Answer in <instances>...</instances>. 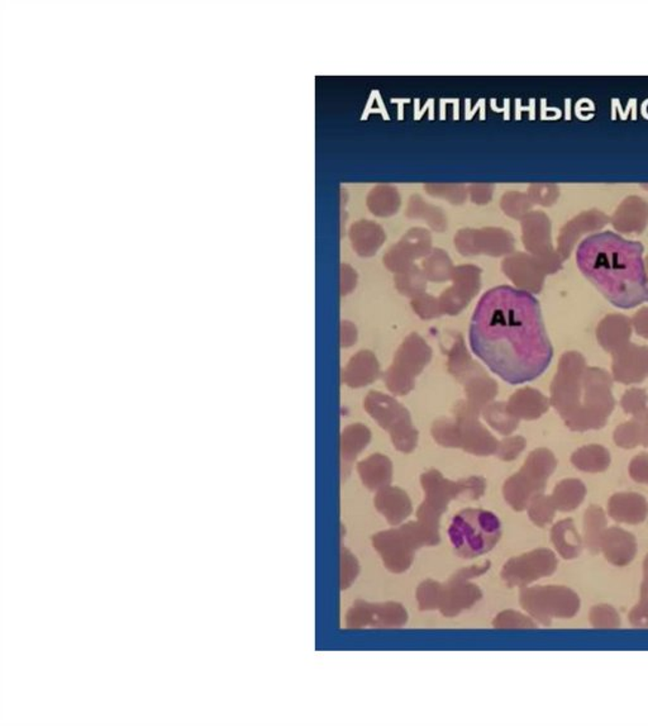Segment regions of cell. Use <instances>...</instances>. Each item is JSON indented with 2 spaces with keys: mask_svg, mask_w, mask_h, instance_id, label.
Instances as JSON below:
<instances>
[{
  "mask_svg": "<svg viewBox=\"0 0 648 727\" xmlns=\"http://www.w3.org/2000/svg\"><path fill=\"white\" fill-rule=\"evenodd\" d=\"M472 352L509 385L540 378L554 358L539 300L502 285L479 300L469 330Z\"/></svg>",
  "mask_w": 648,
  "mask_h": 727,
  "instance_id": "1",
  "label": "cell"
},
{
  "mask_svg": "<svg viewBox=\"0 0 648 727\" xmlns=\"http://www.w3.org/2000/svg\"><path fill=\"white\" fill-rule=\"evenodd\" d=\"M576 263L614 307L632 309L648 302V279L640 242L626 240L617 233L598 232L583 240Z\"/></svg>",
  "mask_w": 648,
  "mask_h": 727,
  "instance_id": "2",
  "label": "cell"
},
{
  "mask_svg": "<svg viewBox=\"0 0 648 727\" xmlns=\"http://www.w3.org/2000/svg\"><path fill=\"white\" fill-rule=\"evenodd\" d=\"M447 535L457 557L475 559L496 548L502 538V524L493 512L466 508L454 515Z\"/></svg>",
  "mask_w": 648,
  "mask_h": 727,
  "instance_id": "3",
  "label": "cell"
},
{
  "mask_svg": "<svg viewBox=\"0 0 648 727\" xmlns=\"http://www.w3.org/2000/svg\"><path fill=\"white\" fill-rule=\"evenodd\" d=\"M613 376L600 368L588 367L583 376L582 406L569 423L571 431L585 432L600 429L616 408Z\"/></svg>",
  "mask_w": 648,
  "mask_h": 727,
  "instance_id": "4",
  "label": "cell"
},
{
  "mask_svg": "<svg viewBox=\"0 0 648 727\" xmlns=\"http://www.w3.org/2000/svg\"><path fill=\"white\" fill-rule=\"evenodd\" d=\"M438 541L440 539L433 536L419 523L403 524L399 529L377 533L373 539L375 549L393 573L405 572L411 566L418 548L436 545Z\"/></svg>",
  "mask_w": 648,
  "mask_h": 727,
  "instance_id": "5",
  "label": "cell"
},
{
  "mask_svg": "<svg viewBox=\"0 0 648 727\" xmlns=\"http://www.w3.org/2000/svg\"><path fill=\"white\" fill-rule=\"evenodd\" d=\"M557 460L548 449H537L530 454L519 473L506 480L505 497L515 511H523L534 497L545 489L549 478L554 473Z\"/></svg>",
  "mask_w": 648,
  "mask_h": 727,
  "instance_id": "6",
  "label": "cell"
},
{
  "mask_svg": "<svg viewBox=\"0 0 648 727\" xmlns=\"http://www.w3.org/2000/svg\"><path fill=\"white\" fill-rule=\"evenodd\" d=\"M586 368L585 358L577 351L565 352L558 361L557 373L551 383L549 403L565 425L576 416L582 406L583 376Z\"/></svg>",
  "mask_w": 648,
  "mask_h": 727,
  "instance_id": "7",
  "label": "cell"
},
{
  "mask_svg": "<svg viewBox=\"0 0 648 727\" xmlns=\"http://www.w3.org/2000/svg\"><path fill=\"white\" fill-rule=\"evenodd\" d=\"M521 604L540 624L549 625L552 619H570L579 611L580 601L575 592L566 587L524 588Z\"/></svg>",
  "mask_w": 648,
  "mask_h": 727,
  "instance_id": "8",
  "label": "cell"
},
{
  "mask_svg": "<svg viewBox=\"0 0 648 727\" xmlns=\"http://www.w3.org/2000/svg\"><path fill=\"white\" fill-rule=\"evenodd\" d=\"M557 567L555 554L548 549L512 558L502 570V578L509 587H527L543 576H551Z\"/></svg>",
  "mask_w": 648,
  "mask_h": 727,
  "instance_id": "9",
  "label": "cell"
},
{
  "mask_svg": "<svg viewBox=\"0 0 648 727\" xmlns=\"http://www.w3.org/2000/svg\"><path fill=\"white\" fill-rule=\"evenodd\" d=\"M427 492L426 502L418 511V520L433 536L438 538V520L447 507L448 499L459 495V489L465 486H456L442 480L441 475L431 472L422 478Z\"/></svg>",
  "mask_w": 648,
  "mask_h": 727,
  "instance_id": "10",
  "label": "cell"
},
{
  "mask_svg": "<svg viewBox=\"0 0 648 727\" xmlns=\"http://www.w3.org/2000/svg\"><path fill=\"white\" fill-rule=\"evenodd\" d=\"M408 615L402 604L389 602L374 604L359 601L347 613L349 628L398 627L407 622Z\"/></svg>",
  "mask_w": 648,
  "mask_h": 727,
  "instance_id": "11",
  "label": "cell"
},
{
  "mask_svg": "<svg viewBox=\"0 0 648 727\" xmlns=\"http://www.w3.org/2000/svg\"><path fill=\"white\" fill-rule=\"evenodd\" d=\"M612 376L622 385H637L648 378V346L629 342L613 352Z\"/></svg>",
  "mask_w": 648,
  "mask_h": 727,
  "instance_id": "12",
  "label": "cell"
},
{
  "mask_svg": "<svg viewBox=\"0 0 648 727\" xmlns=\"http://www.w3.org/2000/svg\"><path fill=\"white\" fill-rule=\"evenodd\" d=\"M469 576L460 570L445 584H441L437 609L446 618H454L463 610L481 600L483 593L474 584L468 583Z\"/></svg>",
  "mask_w": 648,
  "mask_h": 727,
  "instance_id": "13",
  "label": "cell"
},
{
  "mask_svg": "<svg viewBox=\"0 0 648 727\" xmlns=\"http://www.w3.org/2000/svg\"><path fill=\"white\" fill-rule=\"evenodd\" d=\"M608 222H609V219L601 212L591 211L580 214L579 217L566 223L561 229L560 238H558V254L562 260L569 259L571 251L580 236L586 232L598 231V229H603Z\"/></svg>",
  "mask_w": 648,
  "mask_h": 727,
  "instance_id": "14",
  "label": "cell"
},
{
  "mask_svg": "<svg viewBox=\"0 0 648 727\" xmlns=\"http://www.w3.org/2000/svg\"><path fill=\"white\" fill-rule=\"evenodd\" d=\"M632 318L623 315H608L600 321L597 328L599 345L607 352H616L631 340Z\"/></svg>",
  "mask_w": 648,
  "mask_h": 727,
  "instance_id": "15",
  "label": "cell"
},
{
  "mask_svg": "<svg viewBox=\"0 0 648 727\" xmlns=\"http://www.w3.org/2000/svg\"><path fill=\"white\" fill-rule=\"evenodd\" d=\"M648 223V205L638 196H629L612 217L614 229L622 233H642Z\"/></svg>",
  "mask_w": 648,
  "mask_h": 727,
  "instance_id": "16",
  "label": "cell"
},
{
  "mask_svg": "<svg viewBox=\"0 0 648 727\" xmlns=\"http://www.w3.org/2000/svg\"><path fill=\"white\" fill-rule=\"evenodd\" d=\"M599 549L603 551L605 559L618 567L631 563L637 550L634 536L617 527L605 530Z\"/></svg>",
  "mask_w": 648,
  "mask_h": 727,
  "instance_id": "17",
  "label": "cell"
},
{
  "mask_svg": "<svg viewBox=\"0 0 648 727\" xmlns=\"http://www.w3.org/2000/svg\"><path fill=\"white\" fill-rule=\"evenodd\" d=\"M608 512L618 523L641 524L646 520L648 503L638 493H617L608 503Z\"/></svg>",
  "mask_w": 648,
  "mask_h": 727,
  "instance_id": "18",
  "label": "cell"
},
{
  "mask_svg": "<svg viewBox=\"0 0 648 727\" xmlns=\"http://www.w3.org/2000/svg\"><path fill=\"white\" fill-rule=\"evenodd\" d=\"M549 400L542 393L533 388L519 389L509 401L508 410L517 419L537 420L548 412Z\"/></svg>",
  "mask_w": 648,
  "mask_h": 727,
  "instance_id": "19",
  "label": "cell"
},
{
  "mask_svg": "<svg viewBox=\"0 0 648 727\" xmlns=\"http://www.w3.org/2000/svg\"><path fill=\"white\" fill-rule=\"evenodd\" d=\"M375 505L393 526L403 523L411 512V503L407 495L396 488L377 493Z\"/></svg>",
  "mask_w": 648,
  "mask_h": 727,
  "instance_id": "20",
  "label": "cell"
},
{
  "mask_svg": "<svg viewBox=\"0 0 648 727\" xmlns=\"http://www.w3.org/2000/svg\"><path fill=\"white\" fill-rule=\"evenodd\" d=\"M571 463L585 473H603L610 465L609 451L600 445L580 447L571 456Z\"/></svg>",
  "mask_w": 648,
  "mask_h": 727,
  "instance_id": "21",
  "label": "cell"
},
{
  "mask_svg": "<svg viewBox=\"0 0 648 727\" xmlns=\"http://www.w3.org/2000/svg\"><path fill=\"white\" fill-rule=\"evenodd\" d=\"M552 542L556 550L565 559H574L582 551V539L571 520L560 521L551 532Z\"/></svg>",
  "mask_w": 648,
  "mask_h": 727,
  "instance_id": "22",
  "label": "cell"
},
{
  "mask_svg": "<svg viewBox=\"0 0 648 727\" xmlns=\"http://www.w3.org/2000/svg\"><path fill=\"white\" fill-rule=\"evenodd\" d=\"M586 488L582 480H565L555 487L551 498L556 509L561 512L574 511L585 498Z\"/></svg>",
  "mask_w": 648,
  "mask_h": 727,
  "instance_id": "23",
  "label": "cell"
},
{
  "mask_svg": "<svg viewBox=\"0 0 648 727\" xmlns=\"http://www.w3.org/2000/svg\"><path fill=\"white\" fill-rule=\"evenodd\" d=\"M362 480L370 489H379L386 487L392 480V466L388 460L383 456H374L359 465Z\"/></svg>",
  "mask_w": 648,
  "mask_h": 727,
  "instance_id": "24",
  "label": "cell"
},
{
  "mask_svg": "<svg viewBox=\"0 0 648 727\" xmlns=\"http://www.w3.org/2000/svg\"><path fill=\"white\" fill-rule=\"evenodd\" d=\"M583 524H585L586 544L592 550H599L601 536L607 526V517H605L603 509L598 506H591L589 509H586Z\"/></svg>",
  "mask_w": 648,
  "mask_h": 727,
  "instance_id": "25",
  "label": "cell"
},
{
  "mask_svg": "<svg viewBox=\"0 0 648 727\" xmlns=\"http://www.w3.org/2000/svg\"><path fill=\"white\" fill-rule=\"evenodd\" d=\"M614 443L623 449H635L638 445L644 446V432L640 417L635 416L631 421L622 423L614 429Z\"/></svg>",
  "mask_w": 648,
  "mask_h": 727,
  "instance_id": "26",
  "label": "cell"
},
{
  "mask_svg": "<svg viewBox=\"0 0 648 727\" xmlns=\"http://www.w3.org/2000/svg\"><path fill=\"white\" fill-rule=\"evenodd\" d=\"M555 512V503L552 501L551 497L543 496L542 493L534 497L530 506H528V514H530L531 520L540 527L551 523L554 520Z\"/></svg>",
  "mask_w": 648,
  "mask_h": 727,
  "instance_id": "27",
  "label": "cell"
},
{
  "mask_svg": "<svg viewBox=\"0 0 648 727\" xmlns=\"http://www.w3.org/2000/svg\"><path fill=\"white\" fill-rule=\"evenodd\" d=\"M647 392L642 388L628 389L620 398V407L626 413L632 416L642 415L647 410Z\"/></svg>",
  "mask_w": 648,
  "mask_h": 727,
  "instance_id": "28",
  "label": "cell"
},
{
  "mask_svg": "<svg viewBox=\"0 0 648 727\" xmlns=\"http://www.w3.org/2000/svg\"><path fill=\"white\" fill-rule=\"evenodd\" d=\"M440 583L426 581L419 585L417 591V600L419 603V610L429 611L437 609L438 597H440Z\"/></svg>",
  "mask_w": 648,
  "mask_h": 727,
  "instance_id": "29",
  "label": "cell"
},
{
  "mask_svg": "<svg viewBox=\"0 0 648 727\" xmlns=\"http://www.w3.org/2000/svg\"><path fill=\"white\" fill-rule=\"evenodd\" d=\"M494 627L497 628H533L536 624L527 618V616L521 615V613L514 611H505L497 615L494 619Z\"/></svg>",
  "mask_w": 648,
  "mask_h": 727,
  "instance_id": "30",
  "label": "cell"
},
{
  "mask_svg": "<svg viewBox=\"0 0 648 727\" xmlns=\"http://www.w3.org/2000/svg\"><path fill=\"white\" fill-rule=\"evenodd\" d=\"M591 621L597 628H616L619 626V615L612 607L597 606L592 610Z\"/></svg>",
  "mask_w": 648,
  "mask_h": 727,
  "instance_id": "31",
  "label": "cell"
},
{
  "mask_svg": "<svg viewBox=\"0 0 648 727\" xmlns=\"http://www.w3.org/2000/svg\"><path fill=\"white\" fill-rule=\"evenodd\" d=\"M341 564H342V567H341V572H342L341 584H342V589H346L352 584L359 575V563L358 559L346 548H342Z\"/></svg>",
  "mask_w": 648,
  "mask_h": 727,
  "instance_id": "32",
  "label": "cell"
},
{
  "mask_svg": "<svg viewBox=\"0 0 648 727\" xmlns=\"http://www.w3.org/2000/svg\"><path fill=\"white\" fill-rule=\"evenodd\" d=\"M524 447H526V440H524L523 437L506 438V440L500 444L497 454H499L500 459L509 462V460L518 458L519 454L524 450Z\"/></svg>",
  "mask_w": 648,
  "mask_h": 727,
  "instance_id": "33",
  "label": "cell"
},
{
  "mask_svg": "<svg viewBox=\"0 0 648 727\" xmlns=\"http://www.w3.org/2000/svg\"><path fill=\"white\" fill-rule=\"evenodd\" d=\"M629 474L637 483L648 484V454H641L632 460Z\"/></svg>",
  "mask_w": 648,
  "mask_h": 727,
  "instance_id": "34",
  "label": "cell"
},
{
  "mask_svg": "<svg viewBox=\"0 0 648 727\" xmlns=\"http://www.w3.org/2000/svg\"><path fill=\"white\" fill-rule=\"evenodd\" d=\"M632 326L638 336L648 340V307H644L635 313L632 318Z\"/></svg>",
  "mask_w": 648,
  "mask_h": 727,
  "instance_id": "35",
  "label": "cell"
},
{
  "mask_svg": "<svg viewBox=\"0 0 648 727\" xmlns=\"http://www.w3.org/2000/svg\"><path fill=\"white\" fill-rule=\"evenodd\" d=\"M632 624L635 626H648V602L641 601L640 606L635 607L631 613Z\"/></svg>",
  "mask_w": 648,
  "mask_h": 727,
  "instance_id": "36",
  "label": "cell"
},
{
  "mask_svg": "<svg viewBox=\"0 0 648 727\" xmlns=\"http://www.w3.org/2000/svg\"><path fill=\"white\" fill-rule=\"evenodd\" d=\"M640 417L642 425H644V446L648 447V408L644 411L642 415H638Z\"/></svg>",
  "mask_w": 648,
  "mask_h": 727,
  "instance_id": "37",
  "label": "cell"
},
{
  "mask_svg": "<svg viewBox=\"0 0 648 727\" xmlns=\"http://www.w3.org/2000/svg\"><path fill=\"white\" fill-rule=\"evenodd\" d=\"M644 265H646V273H647V279H648V256L646 257V262H644Z\"/></svg>",
  "mask_w": 648,
  "mask_h": 727,
  "instance_id": "38",
  "label": "cell"
},
{
  "mask_svg": "<svg viewBox=\"0 0 648 727\" xmlns=\"http://www.w3.org/2000/svg\"><path fill=\"white\" fill-rule=\"evenodd\" d=\"M644 570H646V572H648V558L646 559V564H644Z\"/></svg>",
  "mask_w": 648,
  "mask_h": 727,
  "instance_id": "39",
  "label": "cell"
}]
</instances>
